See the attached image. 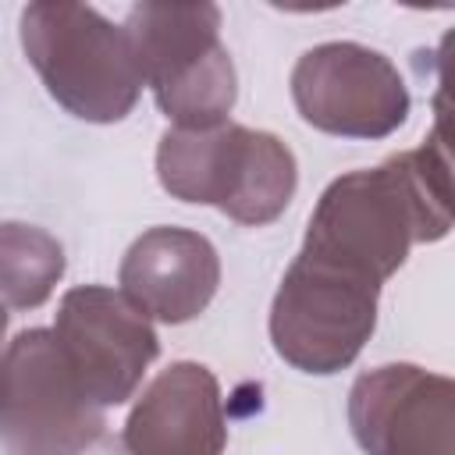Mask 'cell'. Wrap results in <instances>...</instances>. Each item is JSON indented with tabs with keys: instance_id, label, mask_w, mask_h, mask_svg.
Returning <instances> with one entry per match:
<instances>
[{
	"instance_id": "6da1fadb",
	"label": "cell",
	"mask_w": 455,
	"mask_h": 455,
	"mask_svg": "<svg viewBox=\"0 0 455 455\" xmlns=\"http://www.w3.org/2000/svg\"><path fill=\"white\" fill-rule=\"evenodd\" d=\"M448 231V149L434 132L423 146L395 153L380 167L334 178L309 213L299 252L384 284L412 245L441 242Z\"/></svg>"
},
{
	"instance_id": "7a4b0ae2",
	"label": "cell",
	"mask_w": 455,
	"mask_h": 455,
	"mask_svg": "<svg viewBox=\"0 0 455 455\" xmlns=\"http://www.w3.org/2000/svg\"><path fill=\"white\" fill-rule=\"evenodd\" d=\"M156 178L181 203L217 206L245 228L277 220L295 188V153L259 128L224 121L217 128H167L156 146Z\"/></svg>"
},
{
	"instance_id": "3957f363",
	"label": "cell",
	"mask_w": 455,
	"mask_h": 455,
	"mask_svg": "<svg viewBox=\"0 0 455 455\" xmlns=\"http://www.w3.org/2000/svg\"><path fill=\"white\" fill-rule=\"evenodd\" d=\"M21 50L46 92L78 121H124L142 92V71L124 25L89 4L39 0L21 11Z\"/></svg>"
},
{
	"instance_id": "277c9868",
	"label": "cell",
	"mask_w": 455,
	"mask_h": 455,
	"mask_svg": "<svg viewBox=\"0 0 455 455\" xmlns=\"http://www.w3.org/2000/svg\"><path fill=\"white\" fill-rule=\"evenodd\" d=\"M142 85L174 128H217L238 100L217 4H135L124 18Z\"/></svg>"
},
{
	"instance_id": "5b68a950",
	"label": "cell",
	"mask_w": 455,
	"mask_h": 455,
	"mask_svg": "<svg viewBox=\"0 0 455 455\" xmlns=\"http://www.w3.org/2000/svg\"><path fill=\"white\" fill-rule=\"evenodd\" d=\"M107 416L78 387L50 327L18 331L0 359V444L7 455H85Z\"/></svg>"
},
{
	"instance_id": "8992f818",
	"label": "cell",
	"mask_w": 455,
	"mask_h": 455,
	"mask_svg": "<svg viewBox=\"0 0 455 455\" xmlns=\"http://www.w3.org/2000/svg\"><path fill=\"white\" fill-rule=\"evenodd\" d=\"M380 284L299 252L270 302L274 352L313 377H331L355 363L377 327Z\"/></svg>"
},
{
	"instance_id": "52a82bcc",
	"label": "cell",
	"mask_w": 455,
	"mask_h": 455,
	"mask_svg": "<svg viewBox=\"0 0 455 455\" xmlns=\"http://www.w3.org/2000/svg\"><path fill=\"white\" fill-rule=\"evenodd\" d=\"M291 100L306 124L338 139H387L409 117V85L398 68L363 43L309 46L291 68Z\"/></svg>"
},
{
	"instance_id": "ba28073f",
	"label": "cell",
	"mask_w": 455,
	"mask_h": 455,
	"mask_svg": "<svg viewBox=\"0 0 455 455\" xmlns=\"http://www.w3.org/2000/svg\"><path fill=\"white\" fill-rule=\"evenodd\" d=\"M50 331L78 387L100 409L128 402L149 363L160 355L153 323L107 284H78L64 291Z\"/></svg>"
},
{
	"instance_id": "9c48e42d",
	"label": "cell",
	"mask_w": 455,
	"mask_h": 455,
	"mask_svg": "<svg viewBox=\"0 0 455 455\" xmlns=\"http://www.w3.org/2000/svg\"><path fill=\"white\" fill-rule=\"evenodd\" d=\"M348 427L366 455H455V384L416 363L355 377Z\"/></svg>"
},
{
	"instance_id": "30bf717a",
	"label": "cell",
	"mask_w": 455,
	"mask_h": 455,
	"mask_svg": "<svg viewBox=\"0 0 455 455\" xmlns=\"http://www.w3.org/2000/svg\"><path fill=\"white\" fill-rule=\"evenodd\" d=\"M117 284L146 320L188 323L220 288V256L206 235L160 224L128 245Z\"/></svg>"
},
{
	"instance_id": "8fae6325",
	"label": "cell",
	"mask_w": 455,
	"mask_h": 455,
	"mask_svg": "<svg viewBox=\"0 0 455 455\" xmlns=\"http://www.w3.org/2000/svg\"><path fill=\"white\" fill-rule=\"evenodd\" d=\"M128 455H224L228 419L210 366L181 359L156 373L124 419Z\"/></svg>"
},
{
	"instance_id": "7c38bea8",
	"label": "cell",
	"mask_w": 455,
	"mask_h": 455,
	"mask_svg": "<svg viewBox=\"0 0 455 455\" xmlns=\"http://www.w3.org/2000/svg\"><path fill=\"white\" fill-rule=\"evenodd\" d=\"M64 245L21 220H0V302L11 309H39L64 277Z\"/></svg>"
},
{
	"instance_id": "4fadbf2b",
	"label": "cell",
	"mask_w": 455,
	"mask_h": 455,
	"mask_svg": "<svg viewBox=\"0 0 455 455\" xmlns=\"http://www.w3.org/2000/svg\"><path fill=\"white\" fill-rule=\"evenodd\" d=\"M4 341H7V306L0 302V359H4V348H7Z\"/></svg>"
}]
</instances>
